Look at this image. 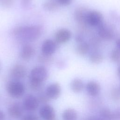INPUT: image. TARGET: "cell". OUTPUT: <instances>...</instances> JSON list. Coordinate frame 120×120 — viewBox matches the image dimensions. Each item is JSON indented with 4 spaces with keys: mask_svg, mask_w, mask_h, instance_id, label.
Listing matches in <instances>:
<instances>
[{
    "mask_svg": "<svg viewBox=\"0 0 120 120\" xmlns=\"http://www.w3.org/2000/svg\"><path fill=\"white\" fill-rule=\"evenodd\" d=\"M39 113L41 118L44 120H50L56 118L54 108L48 104L43 105L40 108Z\"/></svg>",
    "mask_w": 120,
    "mask_h": 120,
    "instance_id": "30bf717a",
    "label": "cell"
},
{
    "mask_svg": "<svg viewBox=\"0 0 120 120\" xmlns=\"http://www.w3.org/2000/svg\"><path fill=\"white\" fill-rule=\"evenodd\" d=\"M116 120H120V107H118L114 112Z\"/></svg>",
    "mask_w": 120,
    "mask_h": 120,
    "instance_id": "1f68e13d",
    "label": "cell"
},
{
    "mask_svg": "<svg viewBox=\"0 0 120 120\" xmlns=\"http://www.w3.org/2000/svg\"><path fill=\"white\" fill-rule=\"evenodd\" d=\"M48 71L43 66L34 67L30 71L29 80L43 83L48 77Z\"/></svg>",
    "mask_w": 120,
    "mask_h": 120,
    "instance_id": "5b68a950",
    "label": "cell"
},
{
    "mask_svg": "<svg viewBox=\"0 0 120 120\" xmlns=\"http://www.w3.org/2000/svg\"></svg>",
    "mask_w": 120,
    "mask_h": 120,
    "instance_id": "f35d334b",
    "label": "cell"
},
{
    "mask_svg": "<svg viewBox=\"0 0 120 120\" xmlns=\"http://www.w3.org/2000/svg\"><path fill=\"white\" fill-rule=\"evenodd\" d=\"M39 103L37 97L33 95L29 94L25 97L22 105L23 108L26 111L33 112L38 108Z\"/></svg>",
    "mask_w": 120,
    "mask_h": 120,
    "instance_id": "8992f818",
    "label": "cell"
},
{
    "mask_svg": "<svg viewBox=\"0 0 120 120\" xmlns=\"http://www.w3.org/2000/svg\"><path fill=\"white\" fill-rule=\"evenodd\" d=\"M43 28L39 25L18 26L12 32L13 35L23 40L33 41L38 39L42 35Z\"/></svg>",
    "mask_w": 120,
    "mask_h": 120,
    "instance_id": "6da1fadb",
    "label": "cell"
},
{
    "mask_svg": "<svg viewBox=\"0 0 120 120\" xmlns=\"http://www.w3.org/2000/svg\"><path fill=\"white\" fill-rule=\"evenodd\" d=\"M117 74L119 77L120 78V64L119 65L118 68H117Z\"/></svg>",
    "mask_w": 120,
    "mask_h": 120,
    "instance_id": "d590c367",
    "label": "cell"
},
{
    "mask_svg": "<svg viewBox=\"0 0 120 120\" xmlns=\"http://www.w3.org/2000/svg\"><path fill=\"white\" fill-rule=\"evenodd\" d=\"M111 97L115 101L120 100V88H113L111 93Z\"/></svg>",
    "mask_w": 120,
    "mask_h": 120,
    "instance_id": "484cf974",
    "label": "cell"
},
{
    "mask_svg": "<svg viewBox=\"0 0 120 120\" xmlns=\"http://www.w3.org/2000/svg\"><path fill=\"white\" fill-rule=\"evenodd\" d=\"M23 107L18 102H15L11 104L8 109V113L9 116L14 119L20 118L23 113Z\"/></svg>",
    "mask_w": 120,
    "mask_h": 120,
    "instance_id": "7c38bea8",
    "label": "cell"
},
{
    "mask_svg": "<svg viewBox=\"0 0 120 120\" xmlns=\"http://www.w3.org/2000/svg\"><path fill=\"white\" fill-rule=\"evenodd\" d=\"M32 2V0H22L21 4L24 8L28 9L30 7Z\"/></svg>",
    "mask_w": 120,
    "mask_h": 120,
    "instance_id": "83f0119b",
    "label": "cell"
},
{
    "mask_svg": "<svg viewBox=\"0 0 120 120\" xmlns=\"http://www.w3.org/2000/svg\"><path fill=\"white\" fill-rule=\"evenodd\" d=\"M104 56L102 53L97 49L91 51L89 55V60L90 61L95 64L100 63L102 62Z\"/></svg>",
    "mask_w": 120,
    "mask_h": 120,
    "instance_id": "2e32d148",
    "label": "cell"
},
{
    "mask_svg": "<svg viewBox=\"0 0 120 120\" xmlns=\"http://www.w3.org/2000/svg\"><path fill=\"white\" fill-rule=\"evenodd\" d=\"M71 36V32L68 29L61 28L58 30L55 34V41L57 44H64L70 39Z\"/></svg>",
    "mask_w": 120,
    "mask_h": 120,
    "instance_id": "ba28073f",
    "label": "cell"
},
{
    "mask_svg": "<svg viewBox=\"0 0 120 120\" xmlns=\"http://www.w3.org/2000/svg\"><path fill=\"white\" fill-rule=\"evenodd\" d=\"M14 0H0L1 4L5 7H10L13 4Z\"/></svg>",
    "mask_w": 120,
    "mask_h": 120,
    "instance_id": "f1b7e54d",
    "label": "cell"
},
{
    "mask_svg": "<svg viewBox=\"0 0 120 120\" xmlns=\"http://www.w3.org/2000/svg\"><path fill=\"white\" fill-rule=\"evenodd\" d=\"M45 92L50 99H57L60 95V86L59 83H52L47 87Z\"/></svg>",
    "mask_w": 120,
    "mask_h": 120,
    "instance_id": "8fae6325",
    "label": "cell"
},
{
    "mask_svg": "<svg viewBox=\"0 0 120 120\" xmlns=\"http://www.w3.org/2000/svg\"><path fill=\"white\" fill-rule=\"evenodd\" d=\"M5 120V114L3 112L0 110V120Z\"/></svg>",
    "mask_w": 120,
    "mask_h": 120,
    "instance_id": "e575fe53",
    "label": "cell"
},
{
    "mask_svg": "<svg viewBox=\"0 0 120 120\" xmlns=\"http://www.w3.org/2000/svg\"><path fill=\"white\" fill-rule=\"evenodd\" d=\"M57 120V119H56V118H55L54 119H52V120Z\"/></svg>",
    "mask_w": 120,
    "mask_h": 120,
    "instance_id": "74e56055",
    "label": "cell"
},
{
    "mask_svg": "<svg viewBox=\"0 0 120 120\" xmlns=\"http://www.w3.org/2000/svg\"><path fill=\"white\" fill-rule=\"evenodd\" d=\"M75 40L78 44L84 41L83 36H82L81 34H78V35H76L75 38Z\"/></svg>",
    "mask_w": 120,
    "mask_h": 120,
    "instance_id": "4dcf8cb0",
    "label": "cell"
},
{
    "mask_svg": "<svg viewBox=\"0 0 120 120\" xmlns=\"http://www.w3.org/2000/svg\"><path fill=\"white\" fill-rule=\"evenodd\" d=\"M22 120H39L38 117L34 114H29L25 115Z\"/></svg>",
    "mask_w": 120,
    "mask_h": 120,
    "instance_id": "4316f807",
    "label": "cell"
},
{
    "mask_svg": "<svg viewBox=\"0 0 120 120\" xmlns=\"http://www.w3.org/2000/svg\"><path fill=\"white\" fill-rule=\"evenodd\" d=\"M90 44L88 42L83 41L78 44L76 47V52L79 55L84 56L90 51Z\"/></svg>",
    "mask_w": 120,
    "mask_h": 120,
    "instance_id": "e0dca14e",
    "label": "cell"
},
{
    "mask_svg": "<svg viewBox=\"0 0 120 120\" xmlns=\"http://www.w3.org/2000/svg\"><path fill=\"white\" fill-rule=\"evenodd\" d=\"M71 90L75 92L78 93L82 90L84 88V83L79 78L73 80L70 83Z\"/></svg>",
    "mask_w": 120,
    "mask_h": 120,
    "instance_id": "d6986e66",
    "label": "cell"
},
{
    "mask_svg": "<svg viewBox=\"0 0 120 120\" xmlns=\"http://www.w3.org/2000/svg\"><path fill=\"white\" fill-rule=\"evenodd\" d=\"M98 28V34L100 38L109 41L115 38L116 32L115 28L112 25L103 22Z\"/></svg>",
    "mask_w": 120,
    "mask_h": 120,
    "instance_id": "3957f363",
    "label": "cell"
},
{
    "mask_svg": "<svg viewBox=\"0 0 120 120\" xmlns=\"http://www.w3.org/2000/svg\"><path fill=\"white\" fill-rule=\"evenodd\" d=\"M99 117L103 120H116L114 112L107 108H103L99 111Z\"/></svg>",
    "mask_w": 120,
    "mask_h": 120,
    "instance_id": "ac0fdd59",
    "label": "cell"
},
{
    "mask_svg": "<svg viewBox=\"0 0 120 120\" xmlns=\"http://www.w3.org/2000/svg\"><path fill=\"white\" fill-rule=\"evenodd\" d=\"M37 98L39 103L43 104L45 105L46 104V103H48L50 100V98L46 95L45 92L42 91L39 92Z\"/></svg>",
    "mask_w": 120,
    "mask_h": 120,
    "instance_id": "cb8c5ba5",
    "label": "cell"
},
{
    "mask_svg": "<svg viewBox=\"0 0 120 120\" xmlns=\"http://www.w3.org/2000/svg\"><path fill=\"white\" fill-rule=\"evenodd\" d=\"M110 58L115 63H120V50L117 47L112 49L110 53Z\"/></svg>",
    "mask_w": 120,
    "mask_h": 120,
    "instance_id": "603a6c76",
    "label": "cell"
},
{
    "mask_svg": "<svg viewBox=\"0 0 120 120\" xmlns=\"http://www.w3.org/2000/svg\"><path fill=\"white\" fill-rule=\"evenodd\" d=\"M62 117L63 120H77V113L75 109L68 108L63 112Z\"/></svg>",
    "mask_w": 120,
    "mask_h": 120,
    "instance_id": "ffe728a7",
    "label": "cell"
},
{
    "mask_svg": "<svg viewBox=\"0 0 120 120\" xmlns=\"http://www.w3.org/2000/svg\"><path fill=\"white\" fill-rule=\"evenodd\" d=\"M34 48L30 45H24L20 52V57L24 60H30L35 54Z\"/></svg>",
    "mask_w": 120,
    "mask_h": 120,
    "instance_id": "9a60e30c",
    "label": "cell"
},
{
    "mask_svg": "<svg viewBox=\"0 0 120 120\" xmlns=\"http://www.w3.org/2000/svg\"><path fill=\"white\" fill-rule=\"evenodd\" d=\"M6 90L10 97L15 98H19L24 93L25 86L19 81L14 80L7 83Z\"/></svg>",
    "mask_w": 120,
    "mask_h": 120,
    "instance_id": "7a4b0ae2",
    "label": "cell"
},
{
    "mask_svg": "<svg viewBox=\"0 0 120 120\" xmlns=\"http://www.w3.org/2000/svg\"><path fill=\"white\" fill-rule=\"evenodd\" d=\"M86 120H103L100 117H96V116H92L90 117Z\"/></svg>",
    "mask_w": 120,
    "mask_h": 120,
    "instance_id": "d6a6232c",
    "label": "cell"
},
{
    "mask_svg": "<svg viewBox=\"0 0 120 120\" xmlns=\"http://www.w3.org/2000/svg\"><path fill=\"white\" fill-rule=\"evenodd\" d=\"M27 74V70L25 66L20 64L15 65L10 72L11 77L15 80H19L24 78Z\"/></svg>",
    "mask_w": 120,
    "mask_h": 120,
    "instance_id": "9c48e42d",
    "label": "cell"
},
{
    "mask_svg": "<svg viewBox=\"0 0 120 120\" xmlns=\"http://www.w3.org/2000/svg\"><path fill=\"white\" fill-rule=\"evenodd\" d=\"M117 20H118V23L119 25H120V17H119L118 18H117Z\"/></svg>",
    "mask_w": 120,
    "mask_h": 120,
    "instance_id": "8d00e7d4",
    "label": "cell"
},
{
    "mask_svg": "<svg viewBox=\"0 0 120 120\" xmlns=\"http://www.w3.org/2000/svg\"><path fill=\"white\" fill-rule=\"evenodd\" d=\"M102 14L96 10H89L86 17V24L91 27L99 26L104 22Z\"/></svg>",
    "mask_w": 120,
    "mask_h": 120,
    "instance_id": "277c9868",
    "label": "cell"
},
{
    "mask_svg": "<svg viewBox=\"0 0 120 120\" xmlns=\"http://www.w3.org/2000/svg\"><path fill=\"white\" fill-rule=\"evenodd\" d=\"M57 43L55 41L51 39L45 40L41 46V51L43 54L52 56L56 51Z\"/></svg>",
    "mask_w": 120,
    "mask_h": 120,
    "instance_id": "52a82bcc",
    "label": "cell"
},
{
    "mask_svg": "<svg viewBox=\"0 0 120 120\" xmlns=\"http://www.w3.org/2000/svg\"><path fill=\"white\" fill-rule=\"evenodd\" d=\"M86 90L89 95L92 97H96L99 94L101 87L98 82L95 81H91L86 84Z\"/></svg>",
    "mask_w": 120,
    "mask_h": 120,
    "instance_id": "5bb4252c",
    "label": "cell"
},
{
    "mask_svg": "<svg viewBox=\"0 0 120 120\" xmlns=\"http://www.w3.org/2000/svg\"><path fill=\"white\" fill-rule=\"evenodd\" d=\"M89 10L83 7L77 8L74 12V18L75 21L80 25H85L86 17Z\"/></svg>",
    "mask_w": 120,
    "mask_h": 120,
    "instance_id": "4fadbf2b",
    "label": "cell"
},
{
    "mask_svg": "<svg viewBox=\"0 0 120 120\" xmlns=\"http://www.w3.org/2000/svg\"><path fill=\"white\" fill-rule=\"evenodd\" d=\"M73 0H57L59 4L61 6H67L70 5Z\"/></svg>",
    "mask_w": 120,
    "mask_h": 120,
    "instance_id": "f546056e",
    "label": "cell"
},
{
    "mask_svg": "<svg viewBox=\"0 0 120 120\" xmlns=\"http://www.w3.org/2000/svg\"><path fill=\"white\" fill-rule=\"evenodd\" d=\"M116 45L117 48L120 50V37L117 39L116 41Z\"/></svg>",
    "mask_w": 120,
    "mask_h": 120,
    "instance_id": "836d02e7",
    "label": "cell"
},
{
    "mask_svg": "<svg viewBox=\"0 0 120 120\" xmlns=\"http://www.w3.org/2000/svg\"><path fill=\"white\" fill-rule=\"evenodd\" d=\"M60 6L57 0H49L43 4V8L48 11H54L58 9Z\"/></svg>",
    "mask_w": 120,
    "mask_h": 120,
    "instance_id": "44dd1931",
    "label": "cell"
},
{
    "mask_svg": "<svg viewBox=\"0 0 120 120\" xmlns=\"http://www.w3.org/2000/svg\"><path fill=\"white\" fill-rule=\"evenodd\" d=\"M29 85L30 89L34 91L39 92L41 91L43 88V83L29 80Z\"/></svg>",
    "mask_w": 120,
    "mask_h": 120,
    "instance_id": "7402d4cb",
    "label": "cell"
},
{
    "mask_svg": "<svg viewBox=\"0 0 120 120\" xmlns=\"http://www.w3.org/2000/svg\"><path fill=\"white\" fill-rule=\"evenodd\" d=\"M52 56L47 55L42 53L39 55L38 57V61L44 64H48L52 61Z\"/></svg>",
    "mask_w": 120,
    "mask_h": 120,
    "instance_id": "d4e9b609",
    "label": "cell"
},
{
    "mask_svg": "<svg viewBox=\"0 0 120 120\" xmlns=\"http://www.w3.org/2000/svg\"></svg>",
    "mask_w": 120,
    "mask_h": 120,
    "instance_id": "ab89813d",
    "label": "cell"
}]
</instances>
